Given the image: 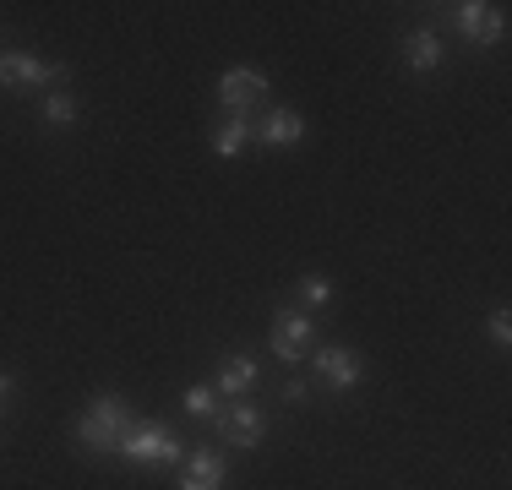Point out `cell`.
Returning <instances> with one entry per match:
<instances>
[{
	"instance_id": "8992f818",
	"label": "cell",
	"mask_w": 512,
	"mask_h": 490,
	"mask_svg": "<svg viewBox=\"0 0 512 490\" xmlns=\"http://www.w3.org/2000/svg\"><path fill=\"white\" fill-rule=\"evenodd\" d=\"M218 431H224L229 447H262L267 436V414L256 409V403H229V409H218Z\"/></svg>"
},
{
	"instance_id": "2e32d148",
	"label": "cell",
	"mask_w": 512,
	"mask_h": 490,
	"mask_svg": "<svg viewBox=\"0 0 512 490\" xmlns=\"http://www.w3.org/2000/svg\"><path fill=\"white\" fill-rule=\"evenodd\" d=\"M327 300H333V284H327V278H316V273L300 278V311H316V305H327Z\"/></svg>"
},
{
	"instance_id": "7a4b0ae2",
	"label": "cell",
	"mask_w": 512,
	"mask_h": 490,
	"mask_svg": "<svg viewBox=\"0 0 512 490\" xmlns=\"http://www.w3.org/2000/svg\"><path fill=\"white\" fill-rule=\"evenodd\" d=\"M120 458H131V463H180L186 458V441L180 436H169L164 425H131L126 436H120Z\"/></svg>"
},
{
	"instance_id": "30bf717a",
	"label": "cell",
	"mask_w": 512,
	"mask_h": 490,
	"mask_svg": "<svg viewBox=\"0 0 512 490\" xmlns=\"http://www.w3.org/2000/svg\"><path fill=\"white\" fill-rule=\"evenodd\" d=\"M251 137L267 142V147H295V142H306V120H300L295 109H273V115L251 131Z\"/></svg>"
},
{
	"instance_id": "d6986e66",
	"label": "cell",
	"mask_w": 512,
	"mask_h": 490,
	"mask_svg": "<svg viewBox=\"0 0 512 490\" xmlns=\"http://www.w3.org/2000/svg\"><path fill=\"white\" fill-rule=\"evenodd\" d=\"M11 392H17V382H11L6 371H0V409H6V403H11Z\"/></svg>"
},
{
	"instance_id": "8fae6325",
	"label": "cell",
	"mask_w": 512,
	"mask_h": 490,
	"mask_svg": "<svg viewBox=\"0 0 512 490\" xmlns=\"http://www.w3.org/2000/svg\"><path fill=\"white\" fill-rule=\"evenodd\" d=\"M442 60H447V49H442V39H436L431 28H414L409 39H404V66L409 71H442Z\"/></svg>"
},
{
	"instance_id": "6da1fadb",
	"label": "cell",
	"mask_w": 512,
	"mask_h": 490,
	"mask_svg": "<svg viewBox=\"0 0 512 490\" xmlns=\"http://www.w3.org/2000/svg\"><path fill=\"white\" fill-rule=\"evenodd\" d=\"M126 431H131V409H126V398H115V392L93 398L88 409H82V420H77V441L88 452H115Z\"/></svg>"
},
{
	"instance_id": "52a82bcc",
	"label": "cell",
	"mask_w": 512,
	"mask_h": 490,
	"mask_svg": "<svg viewBox=\"0 0 512 490\" xmlns=\"http://www.w3.org/2000/svg\"><path fill=\"white\" fill-rule=\"evenodd\" d=\"M311 365H316V376H322V382L333 387V392L360 387V376H365V360H360L355 349H338V343H333V349H316Z\"/></svg>"
},
{
	"instance_id": "ac0fdd59",
	"label": "cell",
	"mask_w": 512,
	"mask_h": 490,
	"mask_svg": "<svg viewBox=\"0 0 512 490\" xmlns=\"http://www.w3.org/2000/svg\"><path fill=\"white\" fill-rule=\"evenodd\" d=\"M284 403H306V382H300V376H289V382H284Z\"/></svg>"
},
{
	"instance_id": "4fadbf2b",
	"label": "cell",
	"mask_w": 512,
	"mask_h": 490,
	"mask_svg": "<svg viewBox=\"0 0 512 490\" xmlns=\"http://www.w3.org/2000/svg\"><path fill=\"white\" fill-rule=\"evenodd\" d=\"M251 131H256V126H251V120H246V115H229V120H224V126H218V131H213V153H218V158H235V153H240V147H246V142H251Z\"/></svg>"
},
{
	"instance_id": "5bb4252c",
	"label": "cell",
	"mask_w": 512,
	"mask_h": 490,
	"mask_svg": "<svg viewBox=\"0 0 512 490\" xmlns=\"http://www.w3.org/2000/svg\"><path fill=\"white\" fill-rule=\"evenodd\" d=\"M39 120H44V126H55V131H66L71 120H77V98H71V93H50L39 104Z\"/></svg>"
},
{
	"instance_id": "9c48e42d",
	"label": "cell",
	"mask_w": 512,
	"mask_h": 490,
	"mask_svg": "<svg viewBox=\"0 0 512 490\" xmlns=\"http://www.w3.org/2000/svg\"><path fill=\"white\" fill-rule=\"evenodd\" d=\"M224 485H229V463L218 452H186L180 490H224Z\"/></svg>"
},
{
	"instance_id": "ba28073f",
	"label": "cell",
	"mask_w": 512,
	"mask_h": 490,
	"mask_svg": "<svg viewBox=\"0 0 512 490\" xmlns=\"http://www.w3.org/2000/svg\"><path fill=\"white\" fill-rule=\"evenodd\" d=\"M218 98H224L235 115H246L251 104H262V98H267V77H262V71L235 66V71H224V77H218Z\"/></svg>"
},
{
	"instance_id": "e0dca14e",
	"label": "cell",
	"mask_w": 512,
	"mask_h": 490,
	"mask_svg": "<svg viewBox=\"0 0 512 490\" xmlns=\"http://www.w3.org/2000/svg\"><path fill=\"white\" fill-rule=\"evenodd\" d=\"M491 338L502 343V349L512 343V322H507V311H491Z\"/></svg>"
},
{
	"instance_id": "7c38bea8",
	"label": "cell",
	"mask_w": 512,
	"mask_h": 490,
	"mask_svg": "<svg viewBox=\"0 0 512 490\" xmlns=\"http://www.w3.org/2000/svg\"><path fill=\"white\" fill-rule=\"evenodd\" d=\"M256 371H262V365H256L251 354H229V360L218 365L213 392H224V398H246V392L256 387Z\"/></svg>"
},
{
	"instance_id": "5b68a950",
	"label": "cell",
	"mask_w": 512,
	"mask_h": 490,
	"mask_svg": "<svg viewBox=\"0 0 512 490\" xmlns=\"http://www.w3.org/2000/svg\"><path fill=\"white\" fill-rule=\"evenodd\" d=\"M0 82H6V88H44V82H66V66L39 60V55H28V49H6V55H0Z\"/></svg>"
},
{
	"instance_id": "3957f363",
	"label": "cell",
	"mask_w": 512,
	"mask_h": 490,
	"mask_svg": "<svg viewBox=\"0 0 512 490\" xmlns=\"http://www.w3.org/2000/svg\"><path fill=\"white\" fill-rule=\"evenodd\" d=\"M311 338H316V327H311V316L300 311V305H284V311L273 316V333H267V349L278 354V360H306V349H311Z\"/></svg>"
},
{
	"instance_id": "277c9868",
	"label": "cell",
	"mask_w": 512,
	"mask_h": 490,
	"mask_svg": "<svg viewBox=\"0 0 512 490\" xmlns=\"http://www.w3.org/2000/svg\"><path fill=\"white\" fill-rule=\"evenodd\" d=\"M447 17H453V28L469 44H502V33H507L502 6H491V0H463V6H453Z\"/></svg>"
},
{
	"instance_id": "9a60e30c",
	"label": "cell",
	"mask_w": 512,
	"mask_h": 490,
	"mask_svg": "<svg viewBox=\"0 0 512 490\" xmlns=\"http://www.w3.org/2000/svg\"><path fill=\"white\" fill-rule=\"evenodd\" d=\"M186 414L191 420H218V392H213V382H197V387H186Z\"/></svg>"
}]
</instances>
